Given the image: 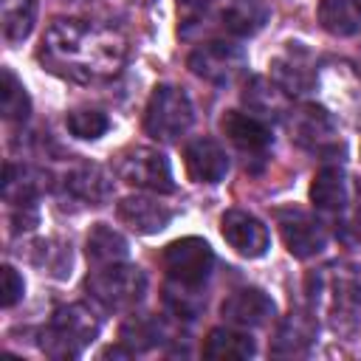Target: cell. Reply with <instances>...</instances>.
Returning a JSON list of instances; mask_svg holds the SVG:
<instances>
[{"label": "cell", "instance_id": "6da1fadb", "mask_svg": "<svg viewBox=\"0 0 361 361\" xmlns=\"http://www.w3.org/2000/svg\"><path fill=\"white\" fill-rule=\"evenodd\" d=\"M127 56L124 37L85 20H54L42 37L39 59L73 82H99L121 71Z\"/></svg>", "mask_w": 361, "mask_h": 361}, {"label": "cell", "instance_id": "7a4b0ae2", "mask_svg": "<svg viewBox=\"0 0 361 361\" xmlns=\"http://www.w3.org/2000/svg\"><path fill=\"white\" fill-rule=\"evenodd\" d=\"M96 336H99V316L87 305L73 302L54 310L48 327H42L39 333V350L48 358L71 361L79 358Z\"/></svg>", "mask_w": 361, "mask_h": 361}, {"label": "cell", "instance_id": "3957f363", "mask_svg": "<svg viewBox=\"0 0 361 361\" xmlns=\"http://www.w3.org/2000/svg\"><path fill=\"white\" fill-rule=\"evenodd\" d=\"M85 288L107 310H130L144 299L147 276L138 265H127V262L96 265V271L87 274Z\"/></svg>", "mask_w": 361, "mask_h": 361}, {"label": "cell", "instance_id": "277c9868", "mask_svg": "<svg viewBox=\"0 0 361 361\" xmlns=\"http://www.w3.org/2000/svg\"><path fill=\"white\" fill-rule=\"evenodd\" d=\"M195 110L189 96L175 85H158L144 110V130L155 141L172 144L192 127Z\"/></svg>", "mask_w": 361, "mask_h": 361}, {"label": "cell", "instance_id": "5b68a950", "mask_svg": "<svg viewBox=\"0 0 361 361\" xmlns=\"http://www.w3.org/2000/svg\"><path fill=\"white\" fill-rule=\"evenodd\" d=\"M186 65L195 76H200L212 85H231L245 73L248 56H245L243 45H237V42L209 39V42H200L189 54Z\"/></svg>", "mask_w": 361, "mask_h": 361}, {"label": "cell", "instance_id": "8992f818", "mask_svg": "<svg viewBox=\"0 0 361 361\" xmlns=\"http://www.w3.org/2000/svg\"><path fill=\"white\" fill-rule=\"evenodd\" d=\"M161 262H164V271L172 282L200 288L214 268V254H212V245L206 240L180 237L164 248Z\"/></svg>", "mask_w": 361, "mask_h": 361}, {"label": "cell", "instance_id": "52a82bcc", "mask_svg": "<svg viewBox=\"0 0 361 361\" xmlns=\"http://www.w3.org/2000/svg\"><path fill=\"white\" fill-rule=\"evenodd\" d=\"M285 124H288L290 141H296L305 149H313L322 155H333L336 149H341L338 127L322 104H299L296 110H288Z\"/></svg>", "mask_w": 361, "mask_h": 361}, {"label": "cell", "instance_id": "ba28073f", "mask_svg": "<svg viewBox=\"0 0 361 361\" xmlns=\"http://www.w3.org/2000/svg\"><path fill=\"white\" fill-rule=\"evenodd\" d=\"M313 302H327L333 313L361 307V268L350 262H333L310 276Z\"/></svg>", "mask_w": 361, "mask_h": 361}, {"label": "cell", "instance_id": "9c48e42d", "mask_svg": "<svg viewBox=\"0 0 361 361\" xmlns=\"http://www.w3.org/2000/svg\"><path fill=\"white\" fill-rule=\"evenodd\" d=\"M118 178L135 189H147V192H175V180H172V169L169 161L161 149L155 147H135L127 149L118 158Z\"/></svg>", "mask_w": 361, "mask_h": 361}, {"label": "cell", "instance_id": "30bf717a", "mask_svg": "<svg viewBox=\"0 0 361 361\" xmlns=\"http://www.w3.org/2000/svg\"><path fill=\"white\" fill-rule=\"evenodd\" d=\"M274 217H276L282 243H285V248L293 257L307 259V257H316L319 251H324V245H327V228L310 212H302V209H276Z\"/></svg>", "mask_w": 361, "mask_h": 361}, {"label": "cell", "instance_id": "8fae6325", "mask_svg": "<svg viewBox=\"0 0 361 361\" xmlns=\"http://www.w3.org/2000/svg\"><path fill=\"white\" fill-rule=\"evenodd\" d=\"M220 234L237 254H243L248 259L262 257L271 245V234H268L265 223L243 209H228L220 217Z\"/></svg>", "mask_w": 361, "mask_h": 361}, {"label": "cell", "instance_id": "7c38bea8", "mask_svg": "<svg viewBox=\"0 0 361 361\" xmlns=\"http://www.w3.org/2000/svg\"><path fill=\"white\" fill-rule=\"evenodd\" d=\"M220 313L234 327H262V324H268L274 319L276 305H274V299L265 290L243 288V290H234L231 296L223 299Z\"/></svg>", "mask_w": 361, "mask_h": 361}, {"label": "cell", "instance_id": "4fadbf2b", "mask_svg": "<svg viewBox=\"0 0 361 361\" xmlns=\"http://www.w3.org/2000/svg\"><path fill=\"white\" fill-rule=\"evenodd\" d=\"M183 166L195 183H220L228 172V155L214 138H195L183 149Z\"/></svg>", "mask_w": 361, "mask_h": 361}, {"label": "cell", "instance_id": "5bb4252c", "mask_svg": "<svg viewBox=\"0 0 361 361\" xmlns=\"http://www.w3.org/2000/svg\"><path fill=\"white\" fill-rule=\"evenodd\" d=\"M116 214L118 220L133 228L135 234H158L164 231L175 212L164 203H158L155 197H144V195H130V197H121L118 206H116Z\"/></svg>", "mask_w": 361, "mask_h": 361}, {"label": "cell", "instance_id": "9a60e30c", "mask_svg": "<svg viewBox=\"0 0 361 361\" xmlns=\"http://www.w3.org/2000/svg\"><path fill=\"white\" fill-rule=\"evenodd\" d=\"M271 73H274V82H276L288 96L307 93V90L316 85V71H313L310 54H307L299 42H290L288 51L271 62Z\"/></svg>", "mask_w": 361, "mask_h": 361}, {"label": "cell", "instance_id": "2e32d148", "mask_svg": "<svg viewBox=\"0 0 361 361\" xmlns=\"http://www.w3.org/2000/svg\"><path fill=\"white\" fill-rule=\"evenodd\" d=\"M220 130H223L226 138H228L234 147H240L243 152H265V149L271 147V141H274L271 127H268L262 118H257V116H251V113H240V110L223 113Z\"/></svg>", "mask_w": 361, "mask_h": 361}, {"label": "cell", "instance_id": "e0dca14e", "mask_svg": "<svg viewBox=\"0 0 361 361\" xmlns=\"http://www.w3.org/2000/svg\"><path fill=\"white\" fill-rule=\"evenodd\" d=\"M316 333H319V324H316L313 313L290 310L276 327V336L271 341V353L274 355H299L316 341Z\"/></svg>", "mask_w": 361, "mask_h": 361}, {"label": "cell", "instance_id": "ac0fdd59", "mask_svg": "<svg viewBox=\"0 0 361 361\" xmlns=\"http://www.w3.org/2000/svg\"><path fill=\"white\" fill-rule=\"evenodd\" d=\"M268 3L265 0H228L220 20L223 28L234 37H254L268 23Z\"/></svg>", "mask_w": 361, "mask_h": 361}, {"label": "cell", "instance_id": "d6986e66", "mask_svg": "<svg viewBox=\"0 0 361 361\" xmlns=\"http://www.w3.org/2000/svg\"><path fill=\"white\" fill-rule=\"evenodd\" d=\"M110 189L113 186H110L107 175L96 164H82L65 175V192H71L76 200L90 203V206H102L110 197Z\"/></svg>", "mask_w": 361, "mask_h": 361}, {"label": "cell", "instance_id": "ffe728a7", "mask_svg": "<svg viewBox=\"0 0 361 361\" xmlns=\"http://www.w3.org/2000/svg\"><path fill=\"white\" fill-rule=\"evenodd\" d=\"M254 355V338L240 330L214 327L203 341V358L212 361H243Z\"/></svg>", "mask_w": 361, "mask_h": 361}, {"label": "cell", "instance_id": "44dd1931", "mask_svg": "<svg viewBox=\"0 0 361 361\" xmlns=\"http://www.w3.org/2000/svg\"><path fill=\"white\" fill-rule=\"evenodd\" d=\"M319 23L333 37H355L361 31V0H319Z\"/></svg>", "mask_w": 361, "mask_h": 361}, {"label": "cell", "instance_id": "7402d4cb", "mask_svg": "<svg viewBox=\"0 0 361 361\" xmlns=\"http://www.w3.org/2000/svg\"><path fill=\"white\" fill-rule=\"evenodd\" d=\"M310 200L316 209L322 212H341L344 203H347V183H344V172L341 166H322L316 175H313V183H310Z\"/></svg>", "mask_w": 361, "mask_h": 361}, {"label": "cell", "instance_id": "603a6c76", "mask_svg": "<svg viewBox=\"0 0 361 361\" xmlns=\"http://www.w3.org/2000/svg\"><path fill=\"white\" fill-rule=\"evenodd\" d=\"M243 102L248 104V113L257 118H279L282 113H288V93L279 85H271L268 79H254L245 87Z\"/></svg>", "mask_w": 361, "mask_h": 361}, {"label": "cell", "instance_id": "cb8c5ba5", "mask_svg": "<svg viewBox=\"0 0 361 361\" xmlns=\"http://www.w3.org/2000/svg\"><path fill=\"white\" fill-rule=\"evenodd\" d=\"M87 259L93 265H113L127 259V240L104 223H96L87 234Z\"/></svg>", "mask_w": 361, "mask_h": 361}, {"label": "cell", "instance_id": "d4e9b609", "mask_svg": "<svg viewBox=\"0 0 361 361\" xmlns=\"http://www.w3.org/2000/svg\"><path fill=\"white\" fill-rule=\"evenodd\" d=\"M37 20V0H0V28L6 42H20L31 34Z\"/></svg>", "mask_w": 361, "mask_h": 361}, {"label": "cell", "instance_id": "484cf974", "mask_svg": "<svg viewBox=\"0 0 361 361\" xmlns=\"http://www.w3.org/2000/svg\"><path fill=\"white\" fill-rule=\"evenodd\" d=\"M39 175L28 166H14V164H6V172H3V197L6 203L11 206H25V203H34V197L39 195Z\"/></svg>", "mask_w": 361, "mask_h": 361}, {"label": "cell", "instance_id": "4316f807", "mask_svg": "<svg viewBox=\"0 0 361 361\" xmlns=\"http://www.w3.org/2000/svg\"><path fill=\"white\" fill-rule=\"evenodd\" d=\"M0 113L6 121H25L31 113V99L11 68L0 71Z\"/></svg>", "mask_w": 361, "mask_h": 361}, {"label": "cell", "instance_id": "83f0119b", "mask_svg": "<svg viewBox=\"0 0 361 361\" xmlns=\"http://www.w3.org/2000/svg\"><path fill=\"white\" fill-rule=\"evenodd\" d=\"M158 338H161V324L149 316H130L121 324V344H127L130 350H147L158 344Z\"/></svg>", "mask_w": 361, "mask_h": 361}, {"label": "cell", "instance_id": "f1b7e54d", "mask_svg": "<svg viewBox=\"0 0 361 361\" xmlns=\"http://www.w3.org/2000/svg\"><path fill=\"white\" fill-rule=\"evenodd\" d=\"M164 302L178 319H195L200 313V307H203V296L197 293V288L180 285V282H172V279H169V285L164 290Z\"/></svg>", "mask_w": 361, "mask_h": 361}, {"label": "cell", "instance_id": "f546056e", "mask_svg": "<svg viewBox=\"0 0 361 361\" xmlns=\"http://www.w3.org/2000/svg\"><path fill=\"white\" fill-rule=\"evenodd\" d=\"M65 124H68L71 135H76L82 141H93V138H99V135L107 133L110 118L102 110H71L68 118H65Z\"/></svg>", "mask_w": 361, "mask_h": 361}, {"label": "cell", "instance_id": "4dcf8cb0", "mask_svg": "<svg viewBox=\"0 0 361 361\" xmlns=\"http://www.w3.org/2000/svg\"><path fill=\"white\" fill-rule=\"evenodd\" d=\"M0 282H3V288H0V302H3V307H14L20 299H23V290H25V282H23V276L11 268V265H3V271H0Z\"/></svg>", "mask_w": 361, "mask_h": 361}, {"label": "cell", "instance_id": "1f68e13d", "mask_svg": "<svg viewBox=\"0 0 361 361\" xmlns=\"http://www.w3.org/2000/svg\"><path fill=\"white\" fill-rule=\"evenodd\" d=\"M217 0H178V8L183 14H200V11H209Z\"/></svg>", "mask_w": 361, "mask_h": 361}, {"label": "cell", "instance_id": "d6a6232c", "mask_svg": "<svg viewBox=\"0 0 361 361\" xmlns=\"http://www.w3.org/2000/svg\"><path fill=\"white\" fill-rule=\"evenodd\" d=\"M358 197H361V180H358Z\"/></svg>", "mask_w": 361, "mask_h": 361}, {"label": "cell", "instance_id": "836d02e7", "mask_svg": "<svg viewBox=\"0 0 361 361\" xmlns=\"http://www.w3.org/2000/svg\"><path fill=\"white\" fill-rule=\"evenodd\" d=\"M358 223H361V212H358ZM358 228H361V226H358Z\"/></svg>", "mask_w": 361, "mask_h": 361}]
</instances>
